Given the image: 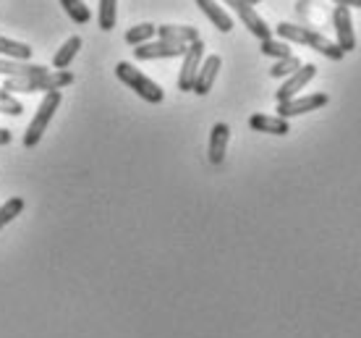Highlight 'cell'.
<instances>
[{
  "label": "cell",
  "instance_id": "obj_1",
  "mask_svg": "<svg viewBox=\"0 0 361 338\" xmlns=\"http://www.w3.org/2000/svg\"><path fill=\"white\" fill-rule=\"evenodd\" d=\"M275 32H278V37L283 40V42H298V45H307V47H312V50H317V53L327 55L330 61H341V58H343V50L335 45L333 40L322 37L319 32H314V29L296 27V24H278Z\"/></svg>",
  "mask_w": 361,
  "mask_h": 338
},
{
  "label": "cell",
  "instance_id": "obj_2",
  "mask_svg": "<svg viewBox=\"0 0 361 338\" xmlns=\"http://www.w3.org/2000/svg\"><path fill=\"white\" fill-rule=\"evenodd\" d=\"M116 76L121 79V82L126 84L128 90H134L142 100L147 102H152V105H157V102H163L165 100V92L163 87L157 82H152L147 73H142L136 66L126 64V61H121V64L116 66Z\"/></svg>",
  "mask_w": 361,
  "mask_h": 338
},
{
  "label": "cell",
  "instance_id": "obj_3",
  "mask_svg": "<svg viewBox=\"0 0 361 338\" xmlns=\"http://www.w3.org/2000/svg\"><path fill=\"white\" fill-rule=\"evenodd\" d=\"M73 84L71 71H47L39 76H27V79H6L3 90L6 92H61L63 87Z\"/></svg>",
  "mask_w": 361,
  "mask_h": 338
},
{
  "label": "cell",
  "instance_id": "obj_4",
  "mask_svg": "<svg viewBox=\"0 0 361 338\" xmlns=\"http://www.w3.org/2000/svg\"><path fill=\"white\" fill-rule=\"evenodd\" d=\"M61 100H63V95L55 90V92H47L45 100H42V105L37 108L35 119H32V123H29L27 134H24V147L27 150H32V147H37L39 142H42V134H45L47 123L53 121L55 110L61 108Z\"/></svg>",
  "mask_w": 361,
  "mask_h": 338
},
{
  "label": "cell",
  "instance_id": "obj_5",
  "mask_svg": "<svg viewBox=\"0 0 361 338\" xmlns=\"http://www.w3.org/2000/svg\"><path fill=\"white\" fill-rule=\"evenodd\" d=\"M202 61H204V42L197 40V42H191V45L186 47L183 66H180V73H178V90H183V92L194 90V82H197V73H199Z\"/></svg>",
  "mask_w": 361,
  "mask_h": 338
},
{
  "label": "cell",
  "instance_id": "obj_6",
  "mask_svg": "<svg viewBox=\"0 0 361 338\" xmlns=\"http://www.w3.org/2000/svg\"><path fill=\"white\" fill-rule=\"evenodd\" d=\"M223 3L235 11V16L244 21V27L249 29L254 37H259V40H270L272 37V29L267 27V21H264V18L254 11V6H249L246 0H223Z\"/></svg>",
  "mask_w": 361,
  "mask_h": 338
},
{
  "label": "cell",
  "instance_id": "obj_7",
  "mask_svg": "<svg viewBox=\"0 0 361 338\" xmlns=\"http://www.w3.org/2000/svg\"><path fill=\"white\" fill-rule=\"evenodd\" d=\"M327 100H330V97H327L325 92H314V95H307V97H293V100L278 102V116L288 121V119H293V116H304L309 110L325 108Z\"/></svg>",
  "mask_w": 361,
  "mask_h": 338
},
{
  "label": "cell",
  "instance_id": "obj_8",
  "mask_svg": "<svg viewBox=\"0 0 361 338\" xmlns=\"http://www.w3.org/2000/svg\"><path fill=\"white\" fill-rule=\"evenodd\" d=\"M186 47H189V45H176V42H168V40H154V42H147V45L134 47V58H136V61L178 58V55H186Z\"/></svg>",
  "mask_w": 361,
  "mask_h": 338
},
{
  "label": "cell",
  "instance_id": "obj_9",
  "mask_svg": "<svg viewBox=\"0 0 361 338\" xmlns=\"http://www.w3.org/2000/svg\"><path fill=\"white\" fill-rule=\"evenodd\" d=\"M333 27H335V37H338V42H335V45L341 47L343 53L356 50V35H353V27H351V11L343 8V6H335Z\"/></svg>",
  "mask_w": 361,
  "mask_h": 338
},
{
  "label": "cell",
  "instance_id": "obj_10",
  "mask_svg": "<svg viewBox=\"0 0 361 338\" xmlns=\"http://www.w3.org/2000/svg\"><path fill=\"white\" fill-rule=\"evenodd\" d=\"M317 76V66L314 64H304L301 68H298L296 73H290L288 76V82L283 84L278 92H275V100L278 102H286V100H293L298 92L304 90L312 79Z\"/></svg>",
  "mask_w": 361,
  "mask_h": 338
},
{
  "label": "cell",
  "instance_id": "obj_11",
  "mask_svg": "<svg viewBox=\"0 0 361 338\" xmlns=\"http://www.w3.org/2000/svg\"><path fill=\"white\" fill-rule=\"evenodd\" d=\"M220 66H223V58L220 55H207L202 66H199V73H197V82H194V90L197 95H207L212 90V84H215V76L220 71Z\"/></svg>",
  "mask_w": 361,
  "mask_h": 338
},
{
  "label": "cell",
  "instance_id": "obj_12",
  "mask_svg": "<svg viewBox=\"0 0 361 338\" xmlns=\"http://www.w3.org/2000/svg\"><path fill=\"white\" fill-rule=\"evenodd\" d=\"M228 139H231V126L228 123H215L209 131V163L220 165L226 160Z\"/></svg>",
  "mask_w": 361,
  "mask_h": 338
},
{
  "label": "cell",
  "instance_id": "obj_13",
  "mask_svg": "<svg viewBox=\"0 0 361 338\" xmlns=\"http://www.w3.org/2000/svg\"><path fill=\"white\" fill-rule=\"evenodd\" d=\"M0 73L6 79H27V76H39L47 73L45 66H35L27 61H11V58H0Z\"/></svg>",
  "mask_w": 361,
  "mask_h": 338
},
{
  "label": "cell",
  "instance_id": "obj_14",
  "mask_svg": "<svg viewBox=\"0 0 361 338\" xmlns=\"http://www.w3.org/2000/svg\"><path fill=\"white\" fill-rule=\"evenodd\" d=\"M197 6L202 8V13H204V16H207L209 21L223 32V35H228V32L233 29V18H231V13H228L217 0H197Z\"/></svg>",
  "mask_w": 361,
  "mask_h": 338
},
{
  "label": "cell",
  "instance_id": "obj_15",
  "mask_svg": "<svg viewBox=\"0 0 361 338\" xmlns=\"http://www.w3.org/2000/svg\"><path fill=\"white\" fill-rule=\"evenodd\" d=\"M249 126L254 131H262V134H275V137H286L290 131L288 121L280 119V116H264V113H257L249 119Z\"/></svg>",
  "mask_w": 361,
  "mask_h": 338
},
{
  "label": "cell",
  "instance_id": "obj_16",
  "mask_svg": "<svg viewBox=\"0 0 361 338\" xmlns=\"http://www.w3.org/2000/svg\"><path fill=\"white\" fill-rule=\"evenodd\" d=\"M84 40L79 35H71L68 40L63 42V47H58V53L53 55V68L55 71H66L68 66H71V61L79 55V50H82Z\"/></svg>",
  "mask_w": 361,
  "mask_h": 338
},
{
  "label": "cell",
  "instance_id": "obj_17",
  "mask_svg": "<svg viewBox=\"0 0 361 338\" xmlns=\"http://www.w3.org/2000/svg\"><path fill=\"white\" fill-rule=\"evenodd\" d=\"M157 37L160 40H168V42H176V45H191L199 40L197 27H176V24H165V27H157Z\"/></svg>",
  "mask_w": 361,
  "mask_h": 338
},
{
  "label": "cell",
  "instance_id": "obj_18",
  "mask_svg": "<svg viewBox=\"0 0 361 338\" xmlns=\"http://www.w3.org/2000/svg\"><path fill=\"white\" fill-rule=\"evenodd\" d=\"M0 55L11 58V61H29L32 47L24 45V42H16V40H8V37H0Z\"/></svg>",
  "mask_w": 361,
  "mask_h": 338
},
{
  "label": "cell",
  "instance_id": "obj_19",
  "mask_svg": "<svg viewBox=\"0 0 361 338\" xmlns=\"http://www.w3.org/2000/svg\"><path fill=\"white\" fill-rule=\"evenodd\" d=\"M154 35H157V27H154V24H136V27L128 29L123 40H126L131 47H139V45H147Z\"/></svg>",
  "mask_w": 361,
  "mask_h": 338
},
{
  "label": "cell",
  "instance_id": "obj_20",
  "mask_svg": "<svg viewBox=\"0 0 361 338\" xmlns=\"http://www.w3.org/2000/svg\"><path fill=\"white\" fill-rule=\"evenodd\" d=\"M61 6H63V11L68 13V18H71L73 24H87L92 18V11L87 8L84 0H61Z\"/></svg>",
  "mask_w": 361,
  "mask_h": 338
},
{
  "label": "cell",
  "instance_id": "obj_21",
  "mask_svg": "<svg viewBox=\"0 0 361 338\" xmlns=\"http://www.w3.org/2000/svg\"><path fill=\"white\" fill-rule=\"evenodd\" d=\"M116 16H118V0H99V29L102 32H110L116 27Z\"/></svg>",
  "mask_w": 361,
  "mask_h": 338
},
{
  "label": "cell",
  "instance_id": "obj_22",
  "mask_svg": "<svg viewBox=\"0 0 361 338\" xmlns=\"http://www.w3.org/2000/svg\"><path fill=\"white\" fill-rule=\"evenodd\" d=\"M21 210H24V200H21V197H11V200L0 207V229L8 226L11 220H16L18 215H21Z\"/></svg>",
  "mask_w": 361,
  "mask_h": 338
},
{
  "label": "cell",
  "instance_id": "obj_23",
  "mask_svg": "<svg viewBox=\"0 0 361 338\" xmlns=\"http://www.w3.org/2000/svg\"><path fill=\"white\" fill-rule=\"evenodd\" d=\"M301 68V61H298L296 55H288V58H283L278 64L270 68V76L272 79H283V76H290V73H296Z\"/></svg>",
  "mask_w": 361,
  "mask_h": 338
},
{
  "label": "cell",
  "instance_id": "obj_24",
  "mask_svg": "<svg viewBox=\"0 0 361 338\" xmlns=\"http://www.w3.org/2000/svg\"><path fill=\"white\" fill-rule=\"evenodd\" d=\"M264 55H270V58H278V61H283V58H288V55H293L290 53V47H288V42H283V40H262V47H259Z\"/></svg>",
  "mask_w": 361,
  "mask_h": 338
},
{
  "label": "cell",
  "instance_id": "obj_25",
  "mask_svg": "<svg viewBox=\"0 0 361 338\" xmlns=\"http://www.w3.org/2000/svg\"><path fill=\"white\" fill-rule=\"evenodd\" d=\"M0 113H6V116H21V113H24V105H21L11 92L0 90Z\"/></svg>",
  "mask_w": 361,
  "mask_h": 338
},
{
  "label": "cell",
  "instance_id": "obj_26",
  "mask_svg": "<svg viewBox=\"0 0 361 338\" xmlns=\"http://www.w3.org/2000/svg\"><path fill=\"white\" fill-rule=\"evenodd\" d=\"M335 6H343V8H361V0H333Z\"/></svg>",
  "mask_w": 361,
  "mask_h": 338
},
{
  "label": "cell",
  "instance_id": "obj_27",
  "mask_svg": "<svg viewBox=\"0 0 361 338\" xmlns=\"http://www.w3.org/2000/svg\"><path fill=\"white\" fill-rule=\"evenodd\" d=\"M11 139H13V137H11V131H8V128H0V147H3V145H8Z\"/></svg>",
  "mask_w": 361,
  "mask_h": 338
},
{
  "label": "cell",
  "instance_id": "obj_28",
  "mask_svg": "<svg viewBox=\"0 0 361 338\" xmlns=\"http://www.w3.org/2000/svg\"><path fill=\"white\" fill-rule=\"evenodd\" d=\"M246 3H249V6H257V3H259V0H246Z\"/></svg>",
  "mask_w": 361,
  "mask_h": 338
}]
</instances>
